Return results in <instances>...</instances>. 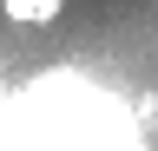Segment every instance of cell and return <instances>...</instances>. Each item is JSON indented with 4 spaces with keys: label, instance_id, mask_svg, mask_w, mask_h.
<instances>
[{
    "label": "cell",
    "instance_id": "1",
    "mask_svg": "<svg viewBox=\"0 0 158 151\" xmlns=\"http://www.w3.org/2000/svg\"><path fill=\"white\" fill-rule=\"evenodd\" d=\"M59 7H66V0H0V13H7L13 26H53Z\"/></svg>",
    "mask_w": 158,
    "mask_h": 151
}]
</instances>
